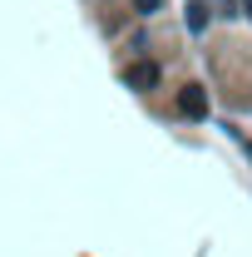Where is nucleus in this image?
Masks as SVG:
<instances>
[{
    "instance_id": "39448f33",
    "label": "nucleus",
    "mask_w": 252,
    "mask_h": 257,
    "mask_svg": "<svg viewBox=\"0 0 252 257\" xmlns=\"http://www.w3.org/2000/svg\"><path fill=\"white\" fill-rule=\"evenodd\" d=\"M242 5H247V15H252V0H242Z\"/></svg>"
},
{
    "instance_id": "f257e3e1",
    "label": "nucleus",
    "mask_w": 252,
    "mask_h": 257,
    "mask_svg": "<svg viewBox=\"0 0 252 257\" xmlns=\"http://www.w3.org/2000/svg\"><path fill=\"white\" fill-rule=\"evenodd\" d=\"M124 84H134V89H154V84H158V64L154 60L129 64V69H124Z\"/></svg>"
},
{
    "instance_id": "f03ea898",
    "label": "nucleus",
    "mask_w": 252,
    "mask_h": 257,
    "mask_svg": "<svg viewBox=\"0 0 252 257\" xmlns=\"http://www.w3.org/2000/svg\"><path fill=\"white\" fill-rule=\"evenodd\" d=\"M178 109H183L188 119H203V114H208V94H203L198 84H188V89L178 94Z\"/></svg>"
},
{
    "instance_id": "20e7f679",
    "label": "nucleus",
    "mask_w": 252,
    "mask_h": 257,
    "mask_svg": "<svg viewBox=\"0 0 252 257\" xmlns=\"http://www.w3.org/2000/svg\"><path fill=\"white\" fill-rule=\"evenodd\" d=\"M134 5H139L144 15H154V10H158V5H163V0H134Z\"/></svg>"
},
{
    "instance_id": "7ed1b4c3",
    "label": "nucleus",
    "mask_w": 252,
    "mask_h": 257,
    "mask_svg": "<svg viewBox=\"0 0 252 257\" xmlns=\"http://www.w3.org/2000/svg\"><path fill=\"white\" fill-rule=\"evenodd\" d=\"M203 25H208V10H203V5H188V30L198 35Z\"/></svg>"
}]
</instances>
